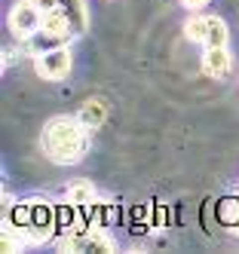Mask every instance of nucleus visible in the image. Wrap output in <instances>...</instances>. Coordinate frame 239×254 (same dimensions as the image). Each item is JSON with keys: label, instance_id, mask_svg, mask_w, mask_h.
I'll return each instance as SVG.
<instances>
[{"label": "nucleus", "instance_id": "obj_1", "mask_svg": "<svg viewBox=\"0 0 239 254\" xmlns=\"http://www.w3.org/2000/svg\"><path fill=\"white\" fill-rule=\"evenodd\" d=\"M43 150L59 166H74L89 153V129L77 117H55L43 129Z\"/></svg>", "mask_w": 239, "mask_h": 254}, {"label": "nucleus", "instance_id": "obj_2", "mask_svg": "<svg viewBox=\"0 0 239 254\" xmlns=\"http://www.w3.org/2000/svg\"><path fill=\"white\" fill-rule=\"evenodd\" d=\"M71 52L65 46H52V49H43V52H34V70L37 77L43 80H62L71 74Z\"/></svg>", "mask_w": 239, "mask_h": 254}, {"label": "nucleus", "instance_id": "obj_3", "mask_svg": "<svg viewBox=\"0 0 239 254\" xmlns=\"http://www.w3.org/2000/svg\"><path fill=\"white\" fill-rule=\"evenodd\" d=\"M9 31H12V37L18 40H31L37 31H40L43 25V12L37 9L31 0H18V3L9 9V19H6Z\"/></svg>", "mask_w": 239, "mask_h": 254}, {"label": "nucleus", "instance_id": "obj_4", "mask_svg": "<svg viewBox=\"0 0 239 254\" xmlns=\"http://www.w3.org/2000/svg\"><path fill=\"white\" fill-rule=\"evenodd\" d=\"M55 230V208L40 199H31V221H28V239L31 242H43L49 239Z\"/></svg>", "mask_w": 239, "mask_h": 254}, {"label": "nucleus", "instance_id": "obj_5", "mask_svg": "<svg viewBox=\"0 0 239 254\" xmlns=\"http://www.w3.org/2000/svg\"><path fill=\"white\" fill-rule=\"evenodd\" d=\"M230 49L227 46H206V52H202V74L212 77V80H221L230 74Z\"/></svg>", "mask_w": 239, "mask_h": 254}, {"label": "nucleus", "instance_id": "obj_6", "mask_svg": "<svg viewBox=\"0 0 239 254\" xmlns=\"http://www.w3.org/2000/svg\"><path fill=\"white\" fill-rule=\"evenodd\" d=\"M59 9L65 12V19L71 22L74 37H80V34L89 28V6H86V0H59Z\"/></svg>", "mask_w": 239, "mask_h": 254}, {"label": "nucleus", "instance_id": "obj_7", "mask_svg": "<svg viewBox=\"0 0 239 254\" xmlns=\"http://www.w3.org/2000/svg\"><path fill=\"white\" fill-rule=\"evenodd\" d=\"M77 120L86 126L89 132H92V129H98V126L107 120V104H104L101 98H89V101H83V104H80V111H77Z\"/></svg>", "mask_w": 239, "mask_h": 254}, {"label": "nucleus", "instance_id": "obj_8", "mask_svg": "<svg viewBox=\"0 0 239 254\" xmlns=\"http://www.w3.org/2000/svg\"><path fill=\"white\" fill-rule=\"evenodd\" d=\"M65 199L71 208H89L95 202V187L89 184V181H74V184L65 190Z\"/></svg>", "mask_w": 239, "mask_h": 254}, {"label": "nucleus", "instance_id": "obj_9", "mask_svg": "<svg viewBox=\"0 0 239 254\" xmlns=\"http://www.w3.org/2000/svg\"><path fill=\"white\" fill-rule=\"evenodd\" d=\"M227 43H230L227 22L218 19V15H206V40H202V46H227Z\"/></svg>", "mask_w": 239, "mask_h": 254}, {"label": "nucleus", "instance_id": "obj_10", "mask_svg": "<svg viewBox=\"0 0 239 254\" xmlns=\"http://www.w3.org/2000/svg\"><path fill=\"white\" fill-rule=\"evenodd\" d=\"M86 248H89V251H114L117 242L104 233V227L92 224V233H86Z\"/></svg>", "mask_w": 239, "mask_h": 254}, {"label": "nucleus", "instance_id": "obj_11", "mask_svg": "<svg viewBox=\"0 0 239 254\" xmlns=\"http://www.w3.org/2000/svg\"><path fill=\"white\" fill-rule=\"evenodd\" d=\"M184 37H187L190 43H202L206 40V19H202V15L199 19H190L187 25H184Z\"/></svg>", "mask_w": 239, "mask_h": 254}, {"label": "nucleus", "instance_id": "obj_12", "mask_svg": "<svg viewBox=\"0 0 239 254\" xmlns=\"http://www.w3.org/2000/svg\"><path fill=\"white\" fill-rule=\"evenodd\" d=\"M31 3L40 9V12H52V9H59V0H31Z\"/></svg>", "mask_w": 239, "mask_h": 254}, {"label": "nucleus", "instance_id": "obj_13", "mask_svg": "<svg viewBox=\"0 0 239 254\" xmlns=\"http://www.w3.org/2000/svg\"><path fill=\"white\" fill-rule=\"evenodd\" d=\"M181 3H184V6H187L190 12H196V9H202V6H206V3H209V0H181Z\"/></svg>", "mask_w": 239, "mask_h": 254}, {"label": "nucleus", "instance_id": "obj_14", "mask_svg": "<svg viewBox=\"0 0 239 254\" xmlns=\"http://www.w3.org/2000/svg\"><path fill=\"white\" fill-rule=\"evenodd\" d=\"M12 62H15V52L12 49H3V67H9Z\"/></svg>", "mask_w": 239, "mask_h": 254}]
</instances>
